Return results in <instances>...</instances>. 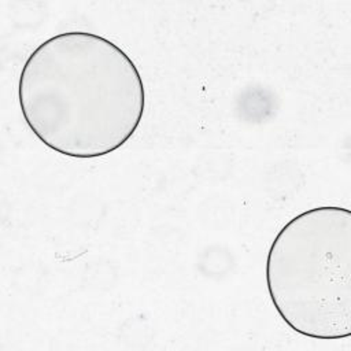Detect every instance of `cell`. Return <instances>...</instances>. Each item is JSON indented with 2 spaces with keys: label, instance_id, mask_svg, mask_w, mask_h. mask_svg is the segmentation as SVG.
Instances as JSON below:
<instances>
[{
  "label": "cell",
  "instance_id": "cell-1",
  "mask_svg": "<svg viewBox=\"0 0 351 351\" xmlns=\"http://www.w3.org/2000/svg\"><path fill=\"white\" fill-rule=\"evenodd\" d=\"M22 117L49 149L93 159L119 149L145 111L143 77L132 58L96 33L70 30L40 43L18 80Z\"/></svg>",
  "mask_w": 351,
  "mask_h": 351
},
{
  "label": "cell",
  "instance_id": "cell-2",
  "mask_svg": "<svg viewBox=\"0 0 351 351\" xmlns=\"http://www.w3.org/2000/svg\"><path fill=\"white\" fill-rule=\"evenodd\" d=\"M266 287L280 318L317 340L351 336V211L318 206L291 218L266 258Z\"/></svg>",
  "mask_w": 351,
  "mask_h": 351
}]
</instances>
